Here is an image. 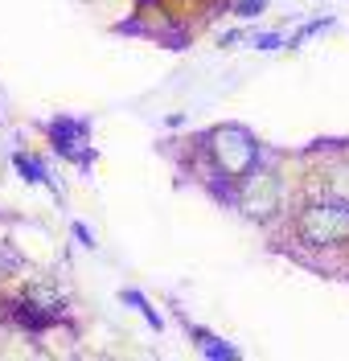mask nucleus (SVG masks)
Returning a JSON list of instances; mask_svg holds the SVG:
<instances>
[{
	"label": "nucleus",
	"instance_id": "f03ea898",
	"mask_svg": "<svg viewBox=\"0 0 349 361\" xmlns=\"http://www.w3.org/2000/svg\"><path fill=\"white\" fill-rule=\"evenodd\" d=\"M304 234L312 243H337V238H345L349 234V205H317V209H308Z\"/></svg>",
	"mask_w": 349,
	"mask_h": 361
},
{
	"label": "nucleus",
	"instance_id": "7ed1b4c3",
	"mask_svg": "<svg viewBox=\"0 0 349 361\" xmlns=\"http://www.w3.org/2000/svg\"><path fill=\"white\" fill-rule=\"evenodd\" d=\"M49 135H54V144H58V152L62 157H74L78 164H87V152H78L82 144H87V135H91V128L82 123V119H58L54 128H49Z\"/></svg>",
	"mask_w": 349,
	"mask_h": 361
},
{
	"label": "nucleus",
	"instance_id": "f257e3e1",
	"mask_svg": "<svg viewBox=\"0 0 349 361\" xmlns=\"http://www.w3.org/2000/svg\"><path fill=\"white\" fill-rule=\"evenodd\" d=\"M214 144H218V160H222L226 173H247V169L255 164V140L243 132V128H226V132H218L214 135Z\"/></svg>",
	"mask_w": 349,
	"mask_h": 361
},
{
	"label": "nucleus",
	"instance_id": "20e7f679",
	"mask_svg": "<svg viewBox=\"0 0 349 361\" xmlns=\"http://www.w3.org/2000/svg\"><path fill=\"white\" fill-rule=\"evenodd\" d=\"M13 164H17V173H21V177H29V180H49L46 169H42L33 157H25V152H17V157H13Z\"/></svg>",
	"mask_w": 349,
	"mask_h": 361
},
{
	"label": "nucleus",
	"instance_id": "39448f33",
	"mask_svg": "<svg viewBox=\"0 0 349 361\" xmlns=\"http://www.w3.org/2000/svg\"><path fill=\"white\" fill-rule=\"evenodd\" d=\"M123 304H132V308H140V312H144V320H148L152 329H161V324H164L161 316L152 312V304H148V300H144L140 292H123Z\"/></svg>",
	"mask_w": 349,
	"mask_h": 361
},
{
	"label": "nucleus",
	"instance_id": "0eeeda50",
	"mask_svg": "<svg viewBox=\"0 0 349 361\" xmlns=\"http://www.w3.org/2000/svg\"><path fill=\"white\" fill-rule=\"evenodd\" d=\"M251 42H255V49H279V45H283V37H279V33H255Z\"/></svg>",
	"mask_w": 349,
	"mask_h": 361
},
{
	"label": "nucleus",
	"instance_id": "423d86ee",
	"mask_svg": "<svg viewBox=\"0 0 349 361\" xmlns=\"http://www.w3.org/2000/svg\"><path fill=\"white\" fill-rule=\"evenodd\" d=\"M202 337V349H206V357H226V361H234L238 353H234L226 341H218V337H206V333H197Z\"/></svg>",
	"mask_w": 349,
	"mask_h": 361
},
{
	"label": "nucleus",
	"instance_id": "6e6552de",
	"mask_svg": "<svg viewBox=\"0 0 349 361\" xmlns=\"http://www.w3.org/2000/svg\"><path fill=\"white\" fill-rule=\"evenodd\" d=\"M74 234H78V243H87V247H94V234H91V230H87L82 222L74 226Z\"/></svg>",
	"mask_w": 349,
	"mask_h": 361
}]
</instances>
